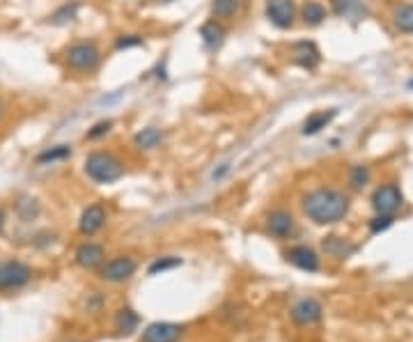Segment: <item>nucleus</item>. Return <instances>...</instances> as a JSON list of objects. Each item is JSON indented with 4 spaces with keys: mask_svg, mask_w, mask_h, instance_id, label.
<instances>
[{
    "mask_svg": "<svg viewBox=\"0 0 413 342\" xmlns=\"http://www.w3.org/2000/svg\"><path fill=\"white\" fill-rule=\"evenodd\" d=\"M285 257H287V262L294 264V267L301 269V271H308V274H314V271H319V255L314 253V248L305 246V243L292 246L285 253Z\"/></svg>",
    "mask_w": 413,
    "mask_h": 342,
    "instance_id": "nucleus-12",
    "label": "nucleus"
},
{
    "mask_svg": "<svg viewBox=\"0 0 413 342\" xmlns=\"http://www.w3.org/2000/svg\"><path fill=\"white\" fill-rule=\"evenodd\" d=\"M184 333V326L172 322H154L143 331L140 342H177Z\"/></svg>",
    "mask_w": 413,
    "mask_h": 342,
    "instance_id": "nucleus-11",
    "label": "nucleus"
},
{
    "mask_svg": "<svg viewBox=\"0 0 413 342\" xmlns=\"http://www.w3.org/2000/svg\"><path fill=\"white\" fill-rule=\"evenodd\" d=\"M393 216H383V214H376L372 221H370V232L372 234H379V232H383L386 228H390L393 225Z\"/></svg>",
    "mask_w": 413,
    "mask_h": 342,
    "instance_id": "nucleus-30",
    "label": "nucleus"
},
{
    "mask_svg": "<svg viewBox=\"0 0 413 342\" xmlns=\"http://www.w3.org/2000/svg\"><path fill=\"white\" fill-rule=\"evenodd\" d=\"M79 10H81V3H79V0L65 3V5L60 7V10H55V12L51 14V23H53V26H65V23H69V21L76 19V14H79Z\"/></svg>",
    "mask_w": 413,
    "mask_h": 342,
    "instance_id": "nucleus-26",
    "label": "nucleus"
},
{
    "mask_svg": "<svg viewBox=\"0 0 413 342\" xmlns=\"http://www.w3.org/2000/svg\"><path fill=\"white\" fill-rule=\"evenodd\" d=\"M30 281V269L26 267L23 262L12 260L0 264V290H12V288H21Z\"/></svg>",
    "mask_w": 413,
    "mask_h": 342,
    "instance_id": "nucleus-10",
    "label": "nucleus"
},
{
    "mask_svg": "<svg viewBox=\"0 0 413 342\" xmlns=\"http://www.w3.org/2000/svg\"><path fill=\"white\" fill-rule=\"evenodd\" d=\"M3 228H5V212L0 209V232H3Z\"/></svg>",
    "mask_w": 413,
    "mask_h": 342,
    "instance_id": "nucleus-32",
    "label": "nucleus"
},
{
    "mask_svg": "<svg viewBox=\"0 0 413 342\" xmlns=\"http://www.w3.org/2000/svg\"><path fill=\"white\" fill-rule=\"evenodd\" d=\"M347 184L352 191H363L367 184H370V168L363 163H356L349 168V174H347Z\"/></svg>",
    "mask_w": 413,
    "mask_h": 342,
    "instance_id": "nucleus-24",
    "label": "nucleus"
},
{
    "mask_svg": "<svg viewBox=\"0 0 413 342\" xmlns=\"http://www.w3.org/2000/svg\"><path fill=\"white\" fill-rule=\"evenodd\" d=\"M110 131H113V120H99V122H94L92 127L88 129L85 138H88V141H99V138L108 136Z\"/></svg>",
    "mask_w": 413,
    "mask_h": 342,
    "instance_id": "nucleus-28",
    "label": "nucleus"
},
{
    "mask_svg": "<svg viewBox=\"0 0 413 342\" xmlns=\"http://www.w3.org/2000/svg\"><path fill=\"white\" fill-rule=\"evenodd\" d=\"M138 315L131 308H122L120 312H117V317H115V326H117V331L122 333V336H131L136 329H138Z\"/></svg>",
    "mask_w": 413,
    "mask_h": 342,
    "instance_id": "nucleus-25",
    "label": "nucleus"
},
{
    "mask_svg": "<svg viewBox=\"0 0 413 342\" xmlns=\"http://www.w3.org/2000/svg\"><path fill=\"white\" fill-rule=\"evenodd\" d=\"M299 19L303 21V26L308 28H319L328 19V10L321 0H305V3L299 7Z\"/></svg>",
    "mask_w": 413,
    "mask_h": 342,
    "instance_id": "nucleus-16",
    "label": "nucleus"
},
{
    "mask_svg": "<svg viewBox=\"0 0 413 342\" xmlns=\"http://www.w3.org/2000/svg\"><path fill=\"white\" fill-rule=\"evenodd\" d=\"M290 55H292V65H296L299 69L303 72H317L324 55H321L319 46L314 44L312 39H301V41H294L290 46Z\"/></svg>",
    "mask_w": 413,
    "mask_h": 342,
    "instance_id": "nucleus-6",
    "label": "nucleus"
},
{
    "mask_svg": "<svg viewBox=\"0 0 413 342\" xmlns=\"http://www.w3.org/2000/svg\"><path fill=\"white\" fill-rule=\"evenodd\" d=\"M134 145L140 152H154L163 145V131L159 127H143L134 134Z\"/></svg>",
    "mask_w": 413,
    "mask_h": 342,
    "instance_id": "nucleus-20",
    "label": "nucleus"
},
{
    "mask_svg": "<svg viewBox=\"0 0 413 342\" xmlns=\"http://www.w3.org/2000/svg\"><path fill=\"white\" fill-rule=\"evenodd\" d=\"M76 264L83 269H94L99 267V264L103 262V257H106V253H103V248L99 246V243H92V241H85L81 243L79 248H76Z\"/></svg>",
    "mask_w": 413,
    "mask_h": 342,
    "instance_id": "nucleus-18",
    "label": "nucleus"
},
{
    "mask_svg": "<svg viewBox=\"0 0 413 342\" xmlns=\"http://www.w3.org/2000/svg\"><path fill=\"white\" fill-rule=\"evenodd\" d=\"M103 225H106V209H103L101 205H90V207L83 209V214L79 219L81 234L92 237V234L99 232Z\"/></svg>",
    "mask_w": 413,
    "mask_h": 342,
    "instance_id": "nucleus-14",
    "label": "nucleus"
},
{
    "mask_svg": "<svg viewBox=\"0 0 413 342\" xmlns=\"http://www.w3.org/2000/svg\"><path fill=\"white\" fill-rule=\"evenodd\" d=\"M338 117V108H321L314 110L303 120V127H301V134L303 136H319L321 131L331 127V122Z\"/></svg>",
    "mask_w": 413,
    "mask_h": 342,
    "instance_id": "nucleus-13",
    "label": "nucleus"
},
{
    "mask_svg": "<svg viewBox=\"0 0 413 342\" xmlns=\"http://www.w3.org/2000/svg\"><path fill=\"white\" fill-rule=\"evenodd\" d=\"M69 157H72V145H53V148L39 152L34 161H37L39 165H51V163L65 161V159H69Z\"/></svg>",
    "mask_w": 413,
    "mask_h": 342,
    "instance_id": "nucleus-23",
    "label": "nucleus"
},
{
    "mask_svg": "<svg viewBox=\"0 0 413 342\" xmlns=\"http://www.w3.org/2000/svg\"><path fill=\"white\" fill-rule=\"evenodd\" d=\"M301 209H303L305 219L312 221L314 225H335L349 216L352 202H349V195L340 188L319 186L301 198Z\"/></svg>",
    "mask_w": 413,
    "mask_h": 342,
    "instance_id": "nucleus-1",
    "label": "nucleus"
},
{
    "mask_svg": "<svg viewBox=\"0 0 413 342\" xmlns=\"http://www.w3.org/2000/svg\"><path fill=\"white\" fill-rule=\"evenodd\" d=\"M179 264H181L179 257H172V255L161 257V260H154V262L150 264V276L163 274V271H168V269H174V267H179Z\"/></svg>",
    "mask_w": 413,
    "mask_h": 342,
    "instance_id": "nucleus-29",
    "label": "nucleus"
},
{
    "mask_svg": "<svg viewBox=\"0 0 413 342\" xmlns=\"http://www.w3.org/2000/svg\"><path fill=\"white\" fill-rule=\"evenodd\" d=\"M331 12L338 19H349V21H363L367 17V7L363 0H328Z\"/></svg>",
    "mask_w": 413,
    "mask_h": 342,
    "instance_id": "nucleus-15",
    "label": "nucleus"
},
{
    "mask_svg": "<svg viewBox=\"0 0 413 342\" xmlns=\"http://www.w3.org/2000/svg\"><path fill=\"white\" fill-rule=\"evenodd\" d=\"M407 88H409V90H413V79H411V81L407 83Z\"/></svg>",
    "mask_w": 413,
    "mask_h": 342,
    "instance_id": "nucleus-34",
    "label": "nucleus"
},
{
    "mask_svg": "<svg viewBox=\"0 0 413 342\" xmlns=\"http://www.w3.org/2000/svg\"><path fill=\"white\" fill-rule=\"evenodd\" d=\"M198 34H200V41L205 44L207 51H216V48L223 44V39H225V28H223L221 21L209 19L200 26Z\"/></svg>",
    "mask_w": 413,
    "mask_h": 342,
    "instance_id": "nucleus-17",
    "label": "nucleus"
},
{
    "mask_svg": "<svg viewBox=\"0 0 413 342\" xmlns=\"http://www.w3.org/2000/svg\"><path fill=\"white\" fill-rule=\"evenodd\" d=\"M321 248L326 250V255L331 257H338V260H345V257H349L356 250V246L349 239H345V237H324V241H321Z\"/></svg>",
    "mask_w": 413,
    "mask_h": 342,
    "instance_id": "nucleus-21",
    "label": "nucleus"
},
{
    "mask_svg": "<svg viewBox=\"0 0 413 342\" xmlns=\"http://www.w3.org/2000/svg\"><path fill=\"white\" fill-rule=\"evenodd\" d=\"M404 205V193L395 181H386V184L376 186L372 193V209L376 214L383 216H395V212Z\"/></svg>",
    "mask_w": 413,
    "mask_h": 342,
    "instance_id": "nucleus-5",
    "label": "nucleus"
},
{
    "mask_svg": "<svg viewBox=\"0 0 413 342\" xmlns=\"http://www.w3.org/2000/svg\"><path fill=\"white\" fill-rule=\"evenodd\" d=\"M165 3H170V0H165Z\"/></svg>",
    "mask_w": 413,
    "mask_h": 342,
    "instance_id": "nucleus-35",
    "label": "nucleus"
},
{
    "mask_svg": "<svg viewBox=\"0 0 413 342\" xmlns=\"http://www.w3.org/2000/svg\"><path fill=\"white\" fill-rule=\"evenodd\" d=\"M267 232L274 237V239H292L296 234V219L292 216V212L287 209H274L267 216Z\"/></svg>",
    "mask_w": 413,
    "mask_h": 342,
    "instance_id": "nucleus-8",
    "label": "nucleus"
},
{
    "mask_svg": "<svg viewBox=\"0 0 413 342\" xmlns=\"http://www.w3.org/2000/svg\"><path fill=\"white\" fill-rule=\"evenodd\" d=\"M83 172L94 184H115V181H120L124 177V163L113 152L94 150L83 161Z\"/></svg>",
    "mask_w": 413,
    "mask_h": 342,
    "instance_id": "nucleus-2",
    "label": "nucleus"
},
{
    "mask_svg": "<svg viewBox=\"0 0 413 342\" xmlns=\"http://www.w3.org/2000/svg\"><path fill=\"white\" fill-rule=\"evenodd\" d=\"M230 170V163H223L221 165V168L219 170H214V174H212V179H216V181H219L221 177H225V172Z\"/></svg>",
    "mask_w": 413,
    "mask_h": 342,
    "instance_id": "nucleus-31",
    "label": "nucleus"
},
{
    "mask_svg": "<svg viewBox=\"0 0 413 342\" xmlns=\"http://www.w3.org/2000/svg\"><path fill=\"white\" fill-rule=\"evenodd\" d=\"M290 317L296 326H312V324L321 322V317H324V308H321V303L317 301V299H301V301H296L292 305Z\"/></svg>",
    "mask_w": 413,
    "mask_h": 342,
    "instance_id": "nucleus-9",
    "label": "nucleus"
},
{
    "mask_svg": "<svg viewBox=\"0 0 413 342\" xmlns=\"http://www.w3.org/2000/svg\"><path fill=\"white\" fill-rule=\"evenodd\" d=\"M3 115H5V101L0 99V117H3Z\"/></svg>",
    "mask_w": 413,
    "mask_h": 342,
    "instance_id": "nucleus-33",
    "label": "nucleus"
},
{
    "mask_svg": "<svg viewBox=\"0 0 413 342\" xmlns=\"http://www.w3.org/2000/svg\"><path fill=\"white\" fill-rule=\"evenodd\" d=\"M138 262L131 255H117L101 267L99 276L108 283H124L136 274Z\"/></svg>",
    "mask_w": 413,
    "mask_h": 342,
    "instance_id": "nucleus-7",
    "label": "nucleus"
},
{
    "mask_svg": "<svg viewBox=\"0 0 413 342\" xmlns=\"http://www.w3.org/2000/svg\"><path fill=\"white\" fill-rule=\"evenodd\" d=\"M101 48L92 39H79L65 51V65L76 74H94L101 65Z\"/></svg>",
    "mask_w": 413,
    "mask_h": 342,
    "instance_id": "nucleus-3",
    "label": "nucleus"
},
{
    "mask_svg": "<svg viewBox=\"0 0 413 342\" xmlns=\"http://www.w3.org/2000/svg\"><path fill=\"white\" fill-rule=\"evenodd\" d=\"M393 26L397 32L402 34H413V3H404L395 7L393 12Z\"/></svg>",
    "mask_w": 413,
    "mask_h": 342,
    "instance_id": "nucleus-22",
    "label": "nucleus"
},
{
    "mask_svg": "<svg viewBox=\"0 0 413 342\" xmlns=\"http://www.w3.org/2000/svg\"><path fill=\"white\" fill-rule=\"evenodd\" d=\"M264 17L278 30H290L299 19L296 0H264Z\"/></svg>",
    "mask_w": 413,
    "mask_h": 342,
    "instance_id": "nucleus-4",
    "label": "nucleus"
},
{
    "mask_svg": "<svg viewBox=\"0 0 413 342\" xmlns=\"http://www.w3.org/2000/svg\"><path fill=\"white\" fill-rule=\"evenodd\" d=\"M138 46H145L143 34H120V37H115V44H113L115 51H129V48H138Z\"/></svg>",
    "mask_w": 413,
    "mask_h": 342,
    "instance_id": "nucleus-27",
    "label": "nucleus"
},
{
    "mask_svg": "<svg viewBox=\"0 0 413 342\" xmlns=\"http://www.w3.org/2000/svg\"><path fill=\"white\" fill-rule=\"evenodd\" d=\"M246 3L248 0H212L209 12H212V19L221 21V23H228V21L239 17V12L243 10Z\"/></svg>",
    "mask_w": 413,
    "mask_h": 342,
    "instance_id": "nucleus-19",
    "label": "nucleus"
}]
</instances>
